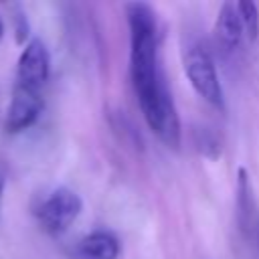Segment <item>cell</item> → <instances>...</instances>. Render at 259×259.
Segmentation results:
<instances>
[{
  "instance_id": "30bf717a",
  "label": "cell",
  "mask_w": 259,
  "mask_h": 259,
  "mask_svg": "<svg viewBox=\"0 0 259 259\" xmlns=\"http://www.w3.org/2000/svg\"><path fill=\"white\" fill-rule=\"evenodd\" d=\"M194 144L198 146V150L208 156V158H217L221 154V146H219V140L214 138L212 132H208L206 127H200L194 132Z\"/></svg>"
},
{
  "instance_id": "3957f363",
  "label": "cell",
  "mask_w": 259,
  "mask_h": 259,
  "mask_svg": "<svg viewBox=\"0 0 259 259\" xmlns=\"http://www.w3.org/2000/svg\"><path fill=\"white\" fill-rule=\"evenodd\" d=\"M81 196L75 190L61 186L42 200V204L36 210V219L45 233L61 235L75 223V219L81 214Z\"/></svg>"
},
{
  "instance_id": "8992f818",
  "label": "cell",
  "mask_w": 259,
  "mask_h": 259,
  "mask_svg": "<svg viewBox=\"0 0 259 259\" xmlns=\"http://www.w3.org/2000/svg\"><path fill=\"white\" fill-rule=\"evenodd\" d=\"M245 34V28H243V22H241V16L237 12V4L233 2H225L217 14V20H214V36L217 40L227 49V51H233L241 45V38Z\"/></svg>"
},
{
  "instance_id": "9c48e42d",
  "label": "cell",
  "mask_w": 259,
  "mask_h": 259,
  "mask_svg": "<svg viewBox=\"0 0 259 259\" xmlns=\"http://www.w3.org/2000/svg\"><path fill=\"white\" fill-rule=\"evenodd\" d=\"M237 12L241 16L245 34L251 40H255L259 36V8H257V4L249 2V0H241V2H237Z\"/></svg>"
},
{
  "instance_id": "8fae6325",
  "label": "cell",
  "mask_w": 259,
  "mask_h": 259,
  "mask_svg": "<svg viewBox=\"0 0 259 259\" xmlns=\"http://www.w3.org/2000/svg\"><path fill=\"white\" fill-rule=\"evenodd\" d=\"M4 186H6V170L0 164V204H2V194H4Z\"/></svg>"
},
{
  "instance_id": "7c38bea8",
  "label": "cell",
  "mask_w": 259,
  "mask_h": 259,
  "mask_svg": "<svg viewBox=\"0 0 259 259\" xmlns=\"http://www.w3.org/2000/svg\"><path fill=\"white\" fill-rule=\"evenodd\" d=\"M2 34H4V22H2V18H0V38H2Z\"/></svg>"
},
{
  "instance_id": "5b68a950",
  "label": "cell",
  "mask_w": 259,
  "mask_h": 259,
  "mask_svg": "<svg viewBox=\"0 0 259 259\" xmlns=\"http://www.w3.org/2000/svg\"><path fill=\"white\" fill-rule=\"evenodd\" d=\"M40 111H42L40 93L34 91V89H26V87L14 85L12 99H10L8 113H6V121H4L6 132L18 134V132L28 130L38 119Z\"/></svg>"
},
{
  "instance_id": "4fadbf2b",
  "label": "cell",
  "mask_w": 259,
  "mask_h": 259,
  "mask_svg": "<svg viewBox=\"0 0 259 259\" xmlns=\"http://www.w3.org/2000/svg\"><path fill=\"white\" fill-rule=\"evenodd\" d=\"M257 241H259V229H257Z\"/></svg>"
},
{
  "instance_id": "ba28073f",
  "label": "cell",
  "mask_w": 259,
  "mask_h": 259,
  "mask_svg": "<svg viewBox=\"0 0 259 259\" xmlns=\"http://www.w3.org/2000/svg\"><path fill=\"white\" fill-rule=\"evenodd\" d=\"M253 196H251V184L247 178L245 168L239 170V184H237V210H239V223L243 229H247V225L251 223V214H253Z\"/></svg>"
},
{
  "instance_id": "52a82bcc",
  "label": "cell",
  "mask_w": 259,
  "mask_h": 259,
  "mask_svg": "<svg viewBox=\"0 0 259 259\" xmlns=\"http://www.w3.org/2000/svg\"><path fill=\"white\" fill-rule=\"evenodd\" d=\"M79 253L87 259H117L119 241L109 231H93L81 239Z\"/></svg>"
},
{
  "instance_id": "7a4b0ae2",
  "label": "cell",
  "mask_w": 259,
  "mask_h": 259,
  "mask_svg": "<svg viewBox=\"0 0 259 259\" xmlns=\"http://www.w3.org/2000/svg\"><path fill=\"white\" fill-rule=\"evenodd\" d=\"M184 73L198 97L212 107H225V91L219 81L214 61L202 45L194 42L184 51Z\"/></svg>"
},
{
  "instance_id": "6da1fadb",
  "label": "cell",
  "mask_w": 259,
  "mask_h": 259,
  "mask_svg": "<svg viewBox=\"0 0 259 259\" xmlns=\"http://www.w3.org/2000/svg\"><path fill=\"white\" fill-rule=\"evenodd\" d=\"M130 26V75L148 127L168 146H180V117L158 61L156 16L148 4L125 6Z\"/></svg>"
},
{
  "instance_id": "277c9868",
  "label": "cell",
  "mask_w": 259,
  "mask_h": 259,
  "mask_svg": "<svg viewBox=\"0 0 259 259\" xmlns=\"http://www.w3.org/2000/svg\"><path fill=\"white\" fill-rule=\"evenodd\" d=\"M49 73H51L49 49L40 38L34 36L24 45V49L18 57L16 85L38 91L42 87V83L49 79Z\"/></svg>"
}]
</instances>
